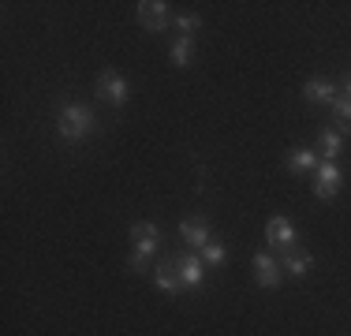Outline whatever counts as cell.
Masks as SVG:
<instances>
[{
	"mask_svg": "<svg viewBox=\"0 0 351 336\" xmlns=\"http://www.w3.org/2000/svg\"><path fill=\"white\" fill-rule=\"evenodd\" d=\"M344 97H351V71L344 75Z\"/></svg>",
	"mask_w": 351,
	"mask_h": 336,
	"instance_id": "19",
	"label": "cell"
},
{
	"mask_svg": "<svg viewBox=\"0 0 351 336\" xmlns=\"http://www.w3.org/2000/svg\"><path fill=\"white\" fill-rule=\"evenodd\" d=\"M332 128L340 134L351 131V97H337L332 101Z\"/></svg>",
	"mask_w": 351,
	"mask_h": 336,
	"instance_id": "15",
	"label": "cell"
},
{
	"mask_svg": "<svg viewBox=\"0 0 351 336\" xmlns=\"http://www.w3.org/2000/svg\"><path fill=\"white\" fill-rule=\"evenodd\" d=\"M97 94L105 101H112V105H123V101H128V82H123V75L112 71V67H105L101 79H97Z\"/></svg>",
	"mask_w": 351,
	"mask_h": 336,
	"instance_id": "6",
	"label": "cell"
},
{
	"mask_svg": "<svg viewBox=\"0 0 351 336\" xmlns=\"http://www.w3.org/2000/svg\"><path fill=\"white\" fill-rule=\"evenodd\" d=\"M254 280L262 284V288H277L280 284V265H277V258L265 254V250L254 254Z\"/></svg>",
	"mask_w": 351,
	"mask_h": 336,
	"instance_id": "8",
	"label": "cell"
},
{
	"mask_svg": "<svg viewBox=\"0 0 351 336\" xmlns=\"http://www.w3.org/2000/svg\"><path fill=\"white\" fill-rule=\"evenodd\" d=\"M138 23L146 30L161 34L165 27H169V4H165V0H142L138 4Z\"/></svg>",
	"mask_w": 351,
	"mask_h": 336,
	"instance_id": "5",
	"label": "cell"
},
{
	"mask_svg": "<svg viewBox=\"0 0 351 336\" xmlns=\"http://www.w3.org/2000/svg\"><path fill=\"white\" fill-rule=\"evenodd\" d=\"M131 239H135V250H131V269H135V273H146V265L154 262V254H157V224L154 221L131 224Z\"/></svg>",
	"mask_w": 351,
	"mask_h": 336,
	"instance_id": "2",
	"label": "cell"
},
{
	"mask_svg": "<svg viewBox=\"0 0 351 336\" xmlns=\"http://www.w3.org/2000/svg\"><path fill=\"white\" fill-rule=\"evenodd\" d=\"M314 265L311 254H299V250H284V273L288 276H306Z\"/></svg>",
	"mask_w": 351,
	"mask_h": 336,
	"instance_id": "13",
	"label": "cell"
},
{
	"mask_svg": "<svg viewBox=\"0 0 351 336\" xmlns=\"http://www.w3.org/2000/svg\"><path fill=\"white\" fill-rule=\"evenodd\" d=\"M340 142H344V134L332 128V123H329V128H322V161H337Z\"/></svg>",
	"mask_w": 351,
	"mask_h": 336,
	"instance_id": "14",
	"label": "cell"
},
{
	"mask_svg": "<svg viewBox=\"0 0 351 336\" xmlns=\"http://www.w3.org/2000/svg\"><path fill=\"white\" fill-rule=\"evenodd\" d=\"M337 191H340V168H337V161H322L314 168V198L317 202H329V198H337Z\"/></svg>",
	"mask_w": 351,
	"mask_h": 336,
	"instance_id": "3",
	"label": "cell"
},
{
	"mask_svg": "<svg viewBox=\"0 0 351 336\" xmlns=\"http://www.w3.org/2000/svg\"><path fill=\"white\" fill-rule=\"evenodd\" d=\"M180 235L187 239V247H195V250H202L206 243L213 239V235H210V224H206L202 217H187V221L180 224Z\"/></svg>",
	"mask_w": 351,
	"mask_h": 336,
	"instance_id": "9",
	"label": "cell"
},
{
	"mask_svg": "<svg viewBox=\"0 0 351 336\" xmlns=\"http://www.w3.org/2000/svg\"><path fill=\"white\" fill-rule=\"evenodd\" d=\"M198 258H202L206 265H221L224 262V243L221 239H210L202 250H198Z\"/></svg>",
	"mask_w": 351,
	"mask_h": 336,
	"instance_id": "17",
	"label": "cell"
},
{
	"mask_svg": "<svg viewBox=\"0 0 351 336\" xmlns=\"http://www.w3.org/2000/svg\"><path fill=\"white\" fill-rule=\"evenodd\" d=\"M154 284L161 291H172V296H176V291H183V280H180V273H176V262H161V265H157Z\"/></svg>",
	"mask_w": 351,
	"mask_h": 336,
	"instance_id": "12",
	"label": "cell"
},
{
	"mask_svg": "<svg viewBox=\"0 0 351 336\" xmlns=\"http://www.w3.org/2000/svg\"><path fill=\"white\" fill-rule=\"evenodd\" d=\"M303 97L314 101V105H332V101H337V86H332L329 79H311L303 86Z\"/></svg>",
	"mask_w": 351,
	"mask_h": 336,
	"instance_id": "10",
	"label": "cell"
},
{
	"mask_svg": "<svg viewBox=\"0 0 351 336\" xmlns=\"http://www.w3.org/2000/svg\"><path fill=\"white\" fill-rule=\"evenodd\" d=\"M56 131H60L64 142H82L90 131H94V112H90L86 105L68 101V105L60 108V116H56Z\"/></svg>",
	"mask_w": 351,
	"mask_h": 336,
	"instance_id": "1",
	"label": "cell"
},
{
	"mask_svg": "<svg viewBox=\"0 0 351 336\" xmlns=\"http://www.w3.org/2000/svg\"><path fill=\"white\" fill-rule=\"evenodd\" d=\"M176 273H180L183 288H202L206 284V269H202V258L198 254H180L176 258Z\"/></svg>",
	"mask_w": 351,
	"mask_h": 336,
	"instance_id": "7",
	"label": "cell"
},
{
	"mask_svg": "<svg viewBox=\"0 0 351 336\" xmlns=\"http://www.w3.org/2000/svg\"><path fill=\"white\" fill-rule=\"evenodd\" d=\"M176 27H180V34H195L198 27H202V19H198V15H176Z\"/></svg>",
	"mask_w": 351,
	"mask_h": 336,
	"instance_id": "18",
	"label": "cell"
},
{
	"mask_svg": "<svg viewBox=\"0 0 351 336\" xmlns=\"http://www.w3.org/2000/svg\"><path fill=\"white\" fill-rule=\"evenodd\" d=\"M191 45H195V41H191L187 34H180V38L172 41V53H169V56H172L176 67H187V64H191Z\"/></svg>",
	"mask_w": 351,
	"mask_h": 336,
	"instance_id": "16",
	"label": "cell"
},
{
	"mask_svg": "<svg viewBox=\"0 0 351 336\" xmlns=\"http://www.w3.org/2000/svg\"><path fill=\"white\" fill-rule=\"evenodd\" d=\"M265 243H269V247H280V250H295V243H299L295 224H291L288 217H273V221L265 224Z\"/></svg>",
	"mask_w": 351,
	"mask_h": 336,
	"instance_id": "4",
	"label": "cell"
},
{
	"mask_svg": "<svg viewBox=\"0 0 351 336\" xmlns=\"http://www.w3.org/2000/svg\"><path fill=\"white\" fill-rule=\"evenodd\" d=\"M284 165H288L291 172H314V168L322 165V154H314V149H291V154L284 157Z\"/></svg>",
	"mask_w": 351,
	"mask_h": 336,
	"instance_id": "11",
	"label": "cell"
}]
</instances>
